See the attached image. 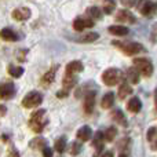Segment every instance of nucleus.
I'll return each mask as SVG.
<instances>
[{"instance_id": "1", "label": "nucleus", "mask_w": 157, "mask_h": 157, "mask_svg": "<svg viewBox=\"0 0 157 157\" xmlns=\"http://www.w3.org/2000/svg\"><path fill=\"white\" fill-rule=\"evenodd\" d=\"M48 114H47L46 109H39V110L33 112L32 116L29 119V127L33 132L41 134L44 131V128L48 125Z\"/></svg>"}, {"instance_id": "2", "label": "nucleus", "mask_w": 157, "mask_h": 157, "mask_svg": "<svg viewBox=\"0 0 157 157\" xmlns=\"http://www.w3.org/2000/svg\"><path fill=\"white\" fill-rule=\"evenodd\" d=\"M114 47L120 50L121 52H124L125 55H136L139 52L144 51V46L141 43H136V41H119V40H113L112 41Z\"/></svg>"}, {"instance_id": "3", "label": "nucleus", "mask_w": 157, "mask_h": 157, "mask_svg": "<svg viewBox=\"0 0 157 157\" xmlns=\"http://www.w3.org/2000/svg\"><path fill=\"white\" fill-rule=\"evenodd\" d=\"M134 62V68L139 72V75L145 77H150L153 75V62L149 59V58H145V57H141V58H135L132 61Z\"/></svg>"}, {"instance_id": "4", "label": "nucleus", "mask_w": 157, "mask_h": 157, "mask_svg": "<svg viewBox=\"0 0 157 157\" xmlns=\"http://www.w3.org/2000/svg\"><path fill=\"white\" fill-rule=\"evenodd\" d=\"M102 81L105 86L108 87H113L116 84H119L123 78V73L119 71L117 68H108L105 72L102 73Z\"/></svg>"}, {"instance_id": "5", "label": "nucleus", "mask_w": 157, "mask_h": 157, "mask_svg": "<svg viewBox=\"0 0 157 157\" xmlns=\"http://www.w3.org/2000/svg\"><path fill=\"white\" fill-rule=\"evenodd\" d=\"M135 7L146 18H152L156 14V3L153 0H136Z\"/></svg>"}, {"instance_id": "6", "label": "nucleus", "mask_w": 157, "mask_h": 157, "mask_svg": "<svg viewBox=\"0 0 157 157\" xmlns=\"http://www.w3.org/2000/svg\"><path fill=\"white\" fill-rule=\"evenodd\" d=\"M43 102V95L37 91H30L22 98V106L26 109H32V108H36L39 106L40 103Z\"/></svg>"}, {"instance_id": "7", "label": "nucleus", "mask_w": 157, "mask_h": 157, "mask_svg": "<svg viewBox=\"0 0 157 157\" xmlns=\"http://www.w3.org/2000/svg\"><path fill=\"white\" fill-rule=\"evenodd\" d=\"M15 84L13 81H3L0 84V99L8 101L15 97Z\"/></svg>"}, {"instance_id": "8", "label": "nucleus", "mask_w": 157, "mask_h": 157, "mask_svg": "<svg viewBox=\"0 0 157 157\" xmlns=\"http://www.w3.org/2000/svg\"><path fill=\"white\" fill-rule=\"evenodd\" d=\"M95 98H97V91L91 90L87 94H84V103H83V109L86 114H91L94 112L95 108Z\"/></svg>"}, {"instance_id": "9", "label": "nucleus", "mask_w": 157, "mask_h": 157, "mask_svg": "<svg viewBox=\"0 0 157 157\" xmlns=\"http://www.w3.org/2000/svg\"><path fill=\"white\" fill-rule=\"evenodd\" d=\"M94 26V19H91L88 17V18H81V17H78L73 21V29L76 30V32H83L84 29H88V28H92Z\"/></svg>"}, {"instance_id": "10", "label": "nucleus", "mask_w": 157, "mask_h": 157, "mask_svg": "<svg viewBox=\"0 0 157 157\" xmlns=\"http://www.w3.org/2000/svg\"><path fill=\"white\" fill-rule=\"evenodd\" d=\"M116 21L117 22H123V24H135L136 18L130 10L127 8H123V10L117 11V15H116Z\"/></svg>"}, {"instance_id": "11", "label": "nucleus", "mask_w": 157, "mask_h": 157, "mask_svg": "<svg viewBox=\"0 0 157 157\" xmlns=\"http://www.w3.org/2000/svg\"><path fill=\"white\" fill-rule=\"evenodd\" d=\"M92 146H94V149H95V155L97 156L102 155L103 149H105V139H103L102 131L95 132V135L92 136Z\"/></svg>"}, {"instance_id": "12", "label": "nucleus", "mask_w": 157, "mask_h": 157, "mask_svg": "<svg viewBox=\"0 0 157 157\" xmlns=\"http://www.w3.org/2000/svg\"><path fill=\"white\" fill-rule=\"evenodd\" d=\"M11 15H13V18L15 19V21L22 22V21H28V19L30 18L32 11H30V8H28V7H18L11 13Z\"/></svg>"}, {"instance_id": "13", "label": "nucleus", "mask_w": 157, "mask_h": 157, "mask_svg": "<svg viewBox=\"0 0 157 157\" xmlns=\"http://www.w3.org/2000/svg\"><path fill=\"white\" fill-rule=\"evenodd\" d=\"M58 68H59L58 65H54L52 68H50L48 71L43 75V77H41V86L47 88V87H50L52 83H54V81H55V75H57V69Z\"/></svg>"}, {"instance_id": "14", "label": "nucleus", "mask_w": 157, "mask_h": 157, "mask_svg": "<svg viewBox=\"0 0 157 157\" xmlns=\"http://www.w3.org/2000/svg\"><path fill=\"white\" fill-rule=\"evenodd\" d=\"M110 117L117 125H121V127H127L128 125L127 117H125V114L123 113V110H120V109H114L110 113Z\"/></svg>"}, {"instance_id": "15", "label": "nucleus", "mask_w": 157, "mask_h": 157, "mask_svg": "<svg viewBox=\"0 0 157 157\" xmlns=\"http://www.w3.org/2000/svg\"><path fill=\"white\" fill-rule=\"evenodd\" d=\"M0 39L4 41H18L19 36L17 32H14L11 28H4L0 30Z\"/></svg>"}, {"instance_id": "16", "label": "nucleus", "mask_w": 157, "mask_h": 157, "mask_svg": "<svg viewBox=\"0 0 157 157\" xmlns=\"http://www.w3.org/2000/svg\"><path fill=\"white\" fill-rule=\"evenodd\" d=\"M77 81H78V78H77L76 75H68L66 73L65 77H63V80H62V90L71 92V90L76 86Z\"/></svg>"}, {"instance_id": "17", "label": "nucleus", "mask_w": 157, "mask_h": 157, "mask_svg": "<svg viewBox=\"0 0 157 157\" xmlns=\"http://www.w3.org/2000/svg\"><path fill=\"white\" fill-rule=\"evenodd\" d=\"M99 39V35L97 32H91V33H86V35H81L78 37H72V40L76 41V43H94Z\"/></svg>"}, {"instance_id": "18", "label": "nucleus", "mask_w": 157, "mask_h": 157, "mask_svg": "<svg viewBox=\"0 0 157 157\" xmlns=\"http://www.w3.org/2000/svg\"><path fill=\"white\" fill-rule=\"evenodd\" d=\"M127 109L131 113H139L142 110V101L139 97H132L127 103Z\"/></svg>"}, {"instance_id": "19", "label": "nucleus", "mask_w": 157, "mask_h": 157, "mask_svg": "<svg viewBox=\"0 0 157 157\" xmlns=\"http://www.w3.org/2000/svg\"><path fill=\"white\" fill-rule=\"evenodd\" d=\"M84 65L81 61H72L66 65V73L68 75H77L80 72H83Z\"/></svg>"}, {"instance_id": "20", "label": "nucleus", "mask_w": 157, "mask_h": 157, "mask_svg": "<svg viewBox=\"0 0 157 157\" xmlns=\"http://www.w3.org/2000/svg\"><path fill=\"white\" fill-rule=\"evenodd\" d=\"M76 136H77L78 141L87 142V141H90V139H91V136H92V130L88 127V125H83L81 128H78Z\"/></svg>"}, {"instance_id": "21", "label": "nucleus", "mask_w": 157, "mask_h": 157, "mask_svg": "<svg viewBox=\"0 0 157 157\" xmlns=\"http://www.w3.org/2000/svg\"><path fill=\"white\" fill-rule=\"evenodd\" d=\"M108 30H109L110 35L119 36V37H121V36H127L128 33H130V29H128L127 26H123V25H112V26L108 28Z\"/></svg>"}, {"instance_id": "22", "label": "nucleus", "mask_w": 157, "mask_h": 157, "mask_svg": "<svg viewBox=\"0 0 157 157\" xmlns=\"http://www.w3.org/2000/svg\"><path fill=\"white\" fill-rule=\"evenodd\" d=\"M47 139H44L43 136H36L29 142V147L32 150H41L44 146H47Z\"/></svg>"}, {"instance_id": "23", "label": "nucleus", "mask_w": 157, "mask_h": 157, "mask_svg": "<svg viewBox=\"0 0 157 157\" xmlns=\"http://www.w3.org/2000/svg\"><path fill=\"white\" fill-rule=\"evenodd\" d=\"M114 103V92L108 91L105 95L102 97V101H101V106L103 109H110Z\"/></svg>"}, {"instance_id": "24", "label": "nucleus", "mask_w": 157, "mask_h": 157, "mask_svg": "<svg viewBox=\"0 0 157 157\" xmlns=\"http://www.w3.org/2000/svg\"><path fill=\"white\" fill-rule=\"evenodd\" d=\"M66 147H68V139H66V136L65 135L59 136V138L55 141V144H54L55 152H58L59 155H62V153L66 150Z\"/></svg>"}, {"instance_id": "25", "label": "nucleus", "mask_w": 157, "mask_h": 157, "mask_svg": "<svg viewBox=\"0 0 157 157\" xmlns=\"http://www.w3.org/2000/svg\"><path fill=\"white\" fill-rule=\"evenodd\" d=\"M132 92H134L132 87H131L130 83H127V81H124V83L119 87V98L120 99H125V98H127L128 95H131Z\"/></svg>"}, {"instance_id": "26", "label": "nucleus", "mask_w": 157, "mask_h": 157, "mask_svg": "<svg viewBox=\"0 0 157 157\" xmlns=\"http://www.w3.org/2000/svg\"><path fill=\"white\" fill-rule=\"evenodd\" d=\"M146 138H147V142H150V146H152L153 150L157 149V135H156V127H150L146 132Z\"/></svg>"}, {"instance_id": "27", "label": "nucleus", "mask_w": 157, "mask_h": 157, "mask_svg": "<svg viewBox=\"0 0 157 157\" xmlns=\"http://www.w3.org/2000/svg\"><path fill=\"white\" fill-rule=\"evenodd\" d=\"M7 72H8V75H10L11 77H14V78H19L24 75V72H25V69L22 68V66H15V65H8V68H7Z\"/></svg>"}, {"instance_id": "28", "label": "nucleus", "mask_w": 157, "mask_h": 157, "mask_svg": "<svg viewBox=\"0 0 157 157\" xmlns=\"http://www.w3.org/2000/svg\"><path fill=\"white\" fill-rule=\"evenodd\" d=\"M127 81H130L131 84H138L139 83V72L135 68H128L127 69Z\"/></svg>"}, {"instance_id": "29", "label": "nucleus", "mask_w": 157, "mask_h": 157, "mask_svg": "<svg viewBox=\"0 0 157 157\" xmlns=\"http://www.w3.org/2000/svg\"><path fill=\"white\" fill-rule=\"evenodd\" d=\"M116 135H117V128L114 125H112L103 132V139H105V142H113Z\"/></svg>"}, {"instance_id": "30", "label": "nucleus", "mask_w": 157, "mask_h": 157, "mask_svg": "<svg viewBox=\"0 0 157 157\" xmlns=\"http://www.w3.org/2000/svg\"><path fill=\"white\" fill-rule=\"evenodd\" d=\"M86 13H87V15H88L91 19H94V21H95V19H101V18H102V11H101V8L95 7V6H94V7H88Z\"/></svg>"}, {"instance_id": "31", "label": "nucleus", "mask_w": 157, "mask_h": 157, "mask_svg": "<svg viewBox=\"0 0 157 157\" xmlns=\"http://www.w3.org/2000/svg\"><path fill=\"white\" fill-rule=\"evenodd\" d=\"M116 8V0H105L103 2V13L106 15H110Z\"/></svg>"}, {"instance_id": "32", "label": "nucleus", "mask_w": 157, "mask_h": 157, "mask_svg": "<svg viewBox=\"0 0 157 157\" xmlns=\"http://www.w3.org/2000/svg\"><path fill=\"white\" fill-rule=\"evenodd\" d=\"M92 90V83H87V84H83L81 87H78L76 90V94H75V97L76 98H81L84 97V94H87L88 91H91Z\"/></svg>"}, {"instance_id": "33", "label": "nucleus", "mask_w": 157, "mask_h": 157, "mask_svg": "<svg viewBox=\"0 0 157 157\" xmlns=\"http://www.w3.org/2000/svg\"><path fill=\"white\" fill-rule=\"evenodd\" d=\"M81 150H83V145H81L80 141H75L71 144V155L77 156L81 153Z\"/></svg>"}, {"instance_id": "34", "label": "nucleus", "mask_w": 157, "mask_h": 157, "mask_svg": "<svg viewBox=\"0 0 157 157\" xmlns=\"http://www.w3.org/2000/svg\"><path fill=\"white\" fill-rule=\"evenodd\" d=\"M41 153H43L44 157H52V155H54V152H52V149L47 145V146H44L43 149H41Z\"/></svg>"}, {"instance_id": "35", "label": "nucleus", "mask_w": 157, "mask_h": 157, "mask_svg": "<svg viewBox=\"0 0 157 157\" xmlns=\"http://www.w3.org/2000/svg\"><path fill=\"white\" fill-rule=\"evenodd\" d=\"M128 146H130V139H123L121 142L119 144V147L120 149H128Z\"/></svg>"}, {"instance_id": "36", "label": "nucleus", "mask_w": 157, "mask_h": 157, "mask_svg": "<svg viewBox=\"0 0 157 157\" xmlns=\"http://www.w3.org/2000/svg\"><path fill=\"white\" fill-rule=\"evenodd\" d=\"M26 54H28V50H22L18 55V61L19 62H25L26 61Z\"/></svg>"}, {"instance_id": "37", "label": "nucleus", "mask_w": 157, "mask_h": 157, "mask_svg": "<svg viewBox=\"0 0 157 157\" xmlns=\"http://www.w3.org/2000/svg\"><path fill=\"white\" fill-rule=\"evenodd\" d=\"M121 3L127 7H134L136 4V0H121Z\"/></svg>"}, {"instance_id": "38", "label": "nucleus", "mask_w": 157, "mask_h": 157, "mask_svg": "<svg viewBox=\"0 0 157 157\" xmlns=\"http://www.w3.org/2000/svg\"><path fill=\"white\" fill-rule=\"evenodd\" d=\"M69 95L68 91H65V90H61V91L57 92V98H66Z\"/></svg>"}, {"instance_id": "39", "label": "nucleus", "mask_w": 157, "mask_h": 157, "mask_svg": "<svg viewBox=\"0 0 157 157\" xmlns=\"http://www.w3.org/2000/svg\"><path fill=\"white\" fill-rule=\"evenodd\" d=\"M6 113H7V108L4 105H0V117L6 116Z\"/></svg>"}, {"instance_id": "40", "label": "nucleus", "mask_w": 157, "mask_h": 157, "mask_svg": "<svg viewBox=\"0 0 157 157\" xmlns=\"http://www.w3.org/2000/svg\"><path fill=\"white\" fill-rule=\"evenodd\" d=\"M10 156H19V152L17 149H14L13 146L10 147Z\"/></svg>"}, {"instance_id": "41", "label": "nucleus", "mask_w": 157, "mask_h": 157, "mask_svg": "<svg viewBox=\"0 0 157 157\" xmlns=\"http://www.w3.org/2000/svg\"><path fill=\"white\" fill-rule=\"evenodd\" d=\"M2 141L3 142H8V135H7V134H3V135H2Z\"/></svg>"}, {"instance_id": "42", "label": "nucleus", "mask_w": 157, "mask_h": 157, "mask_svg": "<svg viewBox=\"0 0 157 157\" xmlns=\"http://www.w3.org/2000/svg\"><path fill=\"white\" fill-rule=\"evenodd\" d=\"M102 155H103V156H113L114 153H113V152H102Z\"/></svg>"}]
</instances>
